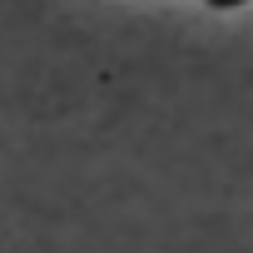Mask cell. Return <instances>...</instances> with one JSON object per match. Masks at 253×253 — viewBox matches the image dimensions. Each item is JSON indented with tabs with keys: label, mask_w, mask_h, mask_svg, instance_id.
Masks as SVG:
<instances>
[{
	"label": "cell",
	"mask_w": 253,
	"mask_h": 253,
	"mask_svg": "<svg viewBox=\"0 0 253 253\" xmlns=\"http://www.w3.org/2000/svg\"><path fill=\"white\" fill-rule=\"evenodd\" d=\"M213 10H238V5H248V0H209Z\"/></svg>",
	"instance_id": "6da1fadb"
}]
</instances>
